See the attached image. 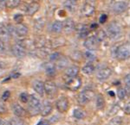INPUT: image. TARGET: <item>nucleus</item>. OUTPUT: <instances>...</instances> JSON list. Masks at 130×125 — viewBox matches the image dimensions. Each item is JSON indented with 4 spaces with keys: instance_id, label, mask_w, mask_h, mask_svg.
<instances>
[{
    "instance_id": "7",
    "label": "nucleus",
    "mask_w": 130,
    "mask_h": 125,
    "mask_svg": "<svg viewBox=\"0 0 130 125\" xmlns=\"http://www.w3.org/2000/svg\"><path fill=\"white\" fill-rule=\"evenodd\" d=\"M65 81H66V87L70 91H77L82 86V80L78 77H75Z\"/></svg>"
},
{
    "instance_id": "27",
    "label": "nucleus",
    "mask_w": 130,
    "mask_h": 125,
    "mask_svg": "<svg viewBox=\"0 0 130 125\" xmlns=\"http://www.w3.org/2000/svg\"><path fill=\"white\" fill-rule=\"evenodd\" d=\"M105 99H104L103 96L102 94H98L97 97H96V102H95V105L96 108L98 110H102L104 107H105Z\"/></svg>"
},
{
    "instance_id": "28",
    "label": "nucleus",
    "mask_w": 130,
    "mask_h": 125,
    "mask_svg": "<svg viewBox=\"0 0 130 125\" xmlns=\"http://www.w3.org/2000/svg\"><path fill=\"white\" fill-rule=\"evenodd\" d=\"M82 72L86 75H91L95 72V66H94V65H92L91 63H89L82 68Z\"/></svg>"
},
{
    "instance_id": "2",
    "label": "nucleus",
    "mask_w": 130,
    "mask_h": 125,
    "mask_svg": "<svg viewBox=\"0 0 130 125\" xmlns=\"http://www.w3.org/2000/svg\"><path fill=\"white\" fill-rule=\"evenodd\" d=\"M115 57L119 60H126L130 58V45H120L115 50Z\"/></svg>"
},
{
    "instance_id": "33",
    "label": "nucleus",
    "mask_w": 130,
    "mask_h": 125,
    "mask_svg": "<svg viewBox=\"0 0 130 125\" xmlns=\"http://www.w3.org/2000/svg\"><path fill=\"white\" fill-rule=\"evenodd\" d=\"M84 57L85 59L87 60H89V61H94L95 59H96V56L95 54H93L91 51H86L84 53Z\"/></svg>"
},
{
    "instance_id": "14",
    "label": "nucleus",
    "mask_w": 130,
    "mask_h": 125,
    "mask_svg": "<svg viewBox=\"0 0 130 125\" xmlns=\"http://www.w3.org/2000/svg\"><path fill=\"white\" fill-rule=\"evenodd\" d=\"M52 110H53V106H52L51 103L50 101H47V100L43 101L41 106V111H40L41 116H49L52 112Z\"/></svg>"
},
{
    "instance_id": "1",
    "label": "nucleus",
    "mask_w": 130,
    "mask_h": 125,
    "mask_svg": "<svg viewBox=\"0 0 130 125\" xmlns=\"http://www.w3.org/2000/svg\"><path fill=\"white\" fill-rule=\"evenodd\" d=\"M42 103L34 95H30L28 102V112L30 116H37L40 114Z\"/></svg>"
},
{
    "instance_id": "19",
    "label": "nucleus",
    "mask_w": 130,
    "mask_h": 125,
    "mask_svg": "<svg viewBox=\"0 0 130 125\" xmlns=\"http://www.w3.org/2000/svg\"><path fill=\"white\" fill-rule=\"evenodd\" d=\"M10 34L8 30L7 26L4 24H0V40L7 42L10 39Z\"/></svg>"
},
{
    "instance_id": "17",
    "label": "nucleus",
    "mask_w": 130,
    "mask_h": 125,
    "mask_svg": "<svg viewBox=\"0 0 130 125\" xmlns=\"http://www.w3.org/2000/svg\"><path fill=\"white\" fill-rule=\"evenodd\" d=\"M75 22L71 18H68L63 22V30L67 34H71L75 30Z\"/></svg>"
},
{
    "instance_id": "16",
    "label": "nucleus",
    "mask_w": 130,
    "mask_h": 125,
    "mask_svg": "<svg viewBox=\"0 0 130 125\" xmlns=\"http://www.w3.org/2000/svg\"><path fill=\"white\" fill-rule=\"evenodd\" d=\"M29 29L26 25L23 23H18L15 27V34L18 35V37H24L28 35Z\"/></svg>"
},
{
    "instance_id": "40",
    "label": "nucleus",
    "mask_w": 130,
    "mask_h": 125,
    "mask_svg": "<svg viewBox=\"0 0 130 125\" xmlns=\"http://www.w3.org/2000/svg\"><path fill=\"white\" fill-rule=\"evenodd\" d=\"M7 51V44L5 41H3L0 40V53L4 54Z\"/></svg>"
},
{
    "instance_id": "36",
    "label": "nucleus",
    "mask_w": 130,
    "mask_h": 125,
    "mask_svg": "<svg viewBox=\"0 0 130 125\" xmlns=\"http://www.w3.org/2000/svg\"><path fill=\"white\" fill-rule=\"evenodd\" d=\"M95 36H96V38L98 39V41H101L105 40V38L107 37V34H106L105 32H104L103 30H99L97 34H96Z\"/></svg>"
},
{
    "instance_id": "26",
    "label": "nucleus",
    "mask_w": 130,
    "mask_h": 125,
    "mask_svg": "<svg viewBox=\"0 0 130 125\" xmlns=\"http://www.w3.org/2000/svg\"><path fill=\"white\" fill-rule=\"evenodd\" d=\"M69 64V61H68V59L64 56H60V58L58 59L56 61V66L59 69H62V68H64V67H67Z\"/></svg>"
},
{
    "instance_id": "6",
    "label": "nucleus",
    "mask_w": 130,
    "mask_h": 125,
    "mask_svg": "<svg viewBox=\"0 0 130 125\" xmlns=\"http://www.w3.org/2000/svg\"><path fill=\"white\" fill-rule=\"evenodd\" d=\"M100 41H98V39L96 38L95 35H92V36L88 37L84 41V47L87 48L89 51H94L96 50L99 47Z\"/></svg>"
},
{
    "instance_id": "37",
    "label": "nucleus",
    "mask_w": 130,
    "mask_h": 125,
    "mask_svg": "<svg viewBox=\"0 0 130 125\" xmlns=\"http://www.w3.org/2000/svg\"><path fill=\"white\" fill-rule=\"evenodd\" d=\"M19 98H20L21 102L28 104L29 99H30V95H29L28 93H26V92H23V93H21V94H20Z\"/></svg>"
},
{
    "instance_id": "4",
    "label": "nucleus",
    "mask_w": 130,
    "mask_h": 125,
    "mask_svg": "<svg viewBox=\"0 0 130 125\" xmlns=\"http://www.w3.org/2000/svg\"><path fill=\"white\" fill-rule=\"evenodd\" d=\"M95 97V93L92 90H83L82 92L79 93L77 97V102L79 105H85L90 101H92Z\"/></svg>"
},
{
    "instance_id": "21",
    "label": "nucleus",
    "mask_w": 130,
    "mask_h": 125,
    "mask_svg": "<svg viewBox=\"0 0 130 125\" xmlns=\"http://www.w3.org/2000/svg\"><path fill=\"white\" fill-rule=\"evenodd\" d=\"M75 30L81 38L86 37L89 35V27L85 24H79L77 27H75Z\"/></svg>"
},
{
    "instance_id": "20",
    "label": "nucleus",
    "mask_w": 130,
    "mask_h": 125,
    "mask_svg": "<svg viewBox=\"0 0 130 125\" xmlns=\"http://www.w3.org/2000/svg\"><path fill=\"white\" fill-rule=\"evenodd\" d=\"M44 70H45V72L48 76H50V77H53L55 76L56 74V66L53 62H48V63L45 64L44 66Z\"/></svg>"
},
{
    "instance_id": "18",
    "label": "nucleus",
    "mask_w": 130,
    "mask_h": 125,
    "mask_svg": "<svg viewBox=\"0 0 130 125\" xmlns=\"http://www.w3.org/2000/svg\"><path fill=\"white\" fill-rule=\"evenodd\" d=\"M12 110H13L14 114L18 116V117H24L27 114V111L25 110V109L23 106H21L19 104H15L12 106Z\"/></svg>"
},
{
    "instance_id": "39",
    "label": "nucleus",
    "mask_w": 130,
    "mask_h": 125,
    "mask_svg": "<svg viewBox=\"0 0 130 125\" xmlns=\"http://www.w3.org/2000/svg\"><path fill=\"white\" fill-rule=\"evenodd\" d=\"M124 83H125V85H126V88L127 90L130 91V73L127 74L124 78Z\"/></svg>"
},
{
    "instance_id": "9",
    "label": "nucleus",
    "mask_w": 130,
    "mask_h": 125,
    "mask_svg": "<svg viewBox=\"0 0 130 125\" xmlns=\"http://www.w3.org/2000/svg\"><path fill=\"white\" fill-rule=\"evenodd\" d=\"M79 72V67L76 66H71L66 68V70L64 71L63 78L65 80H68L70 79L75 78L77 77V74Z\"/></svg>"
},
{
    "instance_id": "25",
    "label": "nucleus",
    "mask_w": 130,
    "mask_h": 125,
    "mask_svg": "<svg viewBox=\"0 0 130 125\" xmlns=\"http://www.w3.org/2000/svg\"><path fill=\"white\" fill-rule=\"evenodd\" d=\"M73 116L76 119H84L86 116H87V112L83 109H82V108H75L74 111H73Z\"/></svg>"
},
{
    "instance_id": "43",
    "label": "nucleus",
    "mask_w": 130,
    "mask_h": 125,
    "mask_svg": "<svg viewBox=\"0 0 130 125\" xmlns=\"http://www.w3.org/2000/svg\"><path fill=\"white\" fill-rule=\"evenodd\" d=\"M123 110H124V113L126 114V115H130V102L129 103H127V105L124 106Z\"/></svg>"
},
{
    "instance_id": "49",
    "label": "nucleus",
    "mask_w": 130,
    "mask_h": 125,
    "mask_svg": "<svg viewBox=\"0 0 130 125\" xmlns=\"http://www.w3.org/2000/svg\"><path fill=\"white\" fill-rule=\"evenodd\" d=\"M76 1H77V0H76Z\"/></svg>"
},
{
    "instance_id": "22",
    "label": "nucleus",
    "mask_w": 130,
    "mask_h": 125,
    "mask_svg": "<svg viewBox=\"0 0 130 125\" xmlns=\"http://www.w3.org/2000/svg\"><path fill=\"white\" fill-rule=\"evenodd\" d=\"M95 12V7L90 4H85L82 8V13L85 16H92Z\"/></svg>"
},
{
    "instance_id": "29",
    "label": "nucleus",
    "mask_w": 130,
    "mask_h": 125,
    "mask_svg": "<svg viewBox=\"0 0 130 125\" xmlns=\"http://www.w3.org/2000/svg\"><path fill=\"white\" fill-rule=\"evenodd\" d=\"M52 47H59L65 44V40L62 37H58V38H55L51 41L50 42Z\"/></svg>"
},
{
    "instance_id": "42",
    "label": "nucleus",
    "mask_w": 130,
    "mask_h": 125,
    "mask_svg": "<svg viewBox=\"0 0 130 125\" xmlns=\"http://www.w3.org/2000/svg\"><path fill=\"white\" fill-rule=\"evenodd\" d=\"M10 92L9 91H5V92L3 93V96H2V100L3 101H5L6 102L8 100V98L10 97Z\"/></svg>"
},
{
    "instance_id": "30",
    "label": "nucleus",
    "mask_w": 130,
    "mask_h": 125,
    "mask_svg": "<svg viewBox=\"0 0 130 125\" xmlns=\"http://www.w3.org/2000/svg\"><path fill=\"white\" fill-rule=\"evenodd\" d=\"M122 122H123L122 118L119 116H114L113 118H111V119L108 121V125H122Z\"/></svg>"
},
{
    "instance_id": "47",
    "label": "nucleus",
    "mask_w": 130,
    "mask_h": 125,
    "mask_svg": "<svg viewBox=\"0 0 130 125\" xmlns=\"http://www.w3.org/2000/svg\"><path fill=\"white\" fill-rule=\"evenodd\" d=\"M37 125H49V123H48L47 121L42 120V121H40V122H39Z\"/></svg>"
},
{
    "instance_id": "12",
    "label": "nucleus",
    "mask_w": 130,
    "mask_h": 125,
    "mask_svg": "<svg viewBox=\"0 0 130 125\" xmlns=\"http://www.w3.org/2000/svg\"><path fill=\"white\" fill-rule=\"evenodd\" d=\"M127 9V4L123 1L115 2L112 6V10L115 14H121Z\"/></svg>"
},
{
    "instance_id": "44",
    "label": "nucleus",
    "mask_w": 130,
    "mask_h": 125,
    "mask_svg": "<svg viewBox=\"0 0 130 125\" xmlns=\"http://www.w3.org/2000/svg\"><path fill=\"white\" fill-rule=\"evenodd\" d=\"M107 19H108V16L106 15V14H102V16H100V22L101 23H104V22H106Z\"/></svg>"
},
{
    "instance_id": "24",
    "label": "nucleus",
    "mask_w": 130,
    "mask_h": 125,
    "mask_svg": "<svg viewBox=\"0 0 130 125\" xmlns=\"http://www.w3.org/2000/svg\"><path fill=\"white\" fill-rule=\"evenodd\" d=\"M63 30V22L61 21H55L53 23L51 24V31L53 33H61Z\"/></svg>"
},
{
    "instance_id": "38",
    "label": "nucleus",
    "mask_w": 130,
    "mask_h": 125,
    "mask_svg": "<svg viewBox=\"0 0 130 125\" xmlns=\"http://www.w3.org/2000/svg\"><path fill=\"white\" fill-rule=\"evenodd\" d=\"M7 111V107H6L5 101H3L2 98H0V114H4Z\"/></svg>"
},
{
    "instance_id": "41",
    "label": "nucleus",
    "mask_w": 130,
    "mask_h": 125,
    "mask_svg": "<svg viewBox=\"0 0 130 125\" xmlns=\"http://www.w3.org/2000/svg\"><path fill=\"white\" fill-rule=\"evenodd\" d=\"M60 56L61 55L59 53H53V54H51V55H50V60H51V62H53V61H56L58 59L60 58Z\"/></svg>"
},
{
    "instance_id": "23",
    "label": "nucleus",
    "mask_w": 130,
    "mask_h": 125,
    "mask_svg": "<svg viewBox=\"0 0 130 125\" xmlns=\"http://www.w3.org/2000/svg\"><path fill=\"white\" fill-rule=\"evenodd\" d=\"M63 6L65 9L68 10L69 11L73 12L76 9L77 2H76V0H66L63 4Z\"/></svg>"
},
{
    "instance_id": "34",
    "label": "nucleus",
    "mask_w": 130,
    "mask_h": 125,
    "mask_svg": "<svg viewBox=\"0 0 130 125\" xmlns=\"http://www.w3.org/2000/svg\"><path fill=\"white\" fill-rule=\"evenodd\" d=\"M117 96H118L119 99L121 100H123L126 98V96H127V91H126V89L124 88H118V90H117Z\"/></svg>"
},
{
    "instance_id": "5",
    "label": "nucleus",
    "mask_w": 130,
    "mask_h": 125,
    "mask_svg": "<svg viewBox=\"0 0 130 125\" xmlns=\"http://www.w3.org/2000/svg\"><path fill=\"white\" fill-rule=\"evenodd\" d=\"M44 91L45 94L50 97H54L57 94V86L53 81L48 80L44 83Z\"/></svg>"
},
{
    "instance_id": "13",
    "label": "nucleus",
    "mask_w": 130,
    "mask_h": 125,
    "mask_svg": "<svg viewBox=\"0 0 130 125\" xmlns=\"http://www.w3.org/2000/svg\"><path fill=\"white\" fill-rule=\"evenodd\" d=\"M111 74H112V70L109 67H105L98 71L97 74H96V78L100 81H104L108 80L111 76Z\"/></svg>"
},
{
    "instance_id": "35",
    "label": "nucleus",
    "mask_w": 130,
    "mask_h": 125,
    "mask_svg": "<svg viewBox=\"0 0 130 125\" xmlns=\"http://www.w3.org/2000/svg\"><path fill=\"white\" fill-rule=\"evenodd\" d=\"M43 26H44V20L43 19V18H40V19L37 20L35 22V28L37 29V30H40L42 29L43 28Z\"/></svg>"
},
{
    "instance_id": "8",
    "label": "nucleus",
    "mask_w": 130,
    "mask_h": 125,
    "mask_svg": "<svg viewBox=\"0 0 130 125\" xmlns=\"http://www.w3.org/2000/svg\"><path fill=\"white\" fill-rule=\"evenodd\" d=\"M69 106H70L69 99L65 97H60V98L56 102V108L57 109L58 111L61 112V113L66 112L67 110H69Z\"/></svg>"
},
{
    "instance_id": "11",
    "label": "nucleus",
    "mask_w": 130,
    "mask_h": 125,
    "mask_svg": "<svg viewBox=\"0 0 130 125\" xmlns=\"http://www.w3.org/2000/svg\"><path fill=\"white\" fill-rule=\"evenodd\" d=\"M39 8H40V4L37 1H32L27 5L26 9H25V14L30 16L35 15L38 11Z\"/></svg>"
},
{
    "instance_id": "45",
    "label": "nucleus",
    "mask_w": 130,
    "mask_h": 125,
    "mask_svg": "<svg viewBox=\"0 0 130 125\" xmlns=\"http://www.w3.org/2000/svg\"><path fill=\"white\" fill-rule=\"evenodd\" d=\"M14 20H15V22H18V23H21V22L23 21V16L22 15H16L15 16V17H14Z\"/></svg>"
},
{
    "instance_id": "3",
    "label": "nucleus",
    "mask_w": 130,
    "mask_h": 125,
    "mask_svg": "<svg viewBox=\"0 0 130 125\" xmlns=\"http://www.w3.org/2000/svg\"><path fill=\"white\" fill-rule=\"evenodd\" d=\"M121 32H122V29L121 24L115 21L110 22L107 28V35H108L111 39L119 38L121 35Z\"/></svg>"
},
{
    "instance_id": "10",
    "label": "nucleus",
    "mask_w": 130,
    "mask_h": 125,
    "mask_svg": "<svg viewBox=\"0 0 130 125\" xmlns=\"http://www.w3.org/2000/svg\"><path fill=\"white\" fill-rule=\"evenodd\" d=\"M11 51L14 56H16L17 58H23L26 55V49H25V47L23 45H21L19 42L16 43L15 45L12 46Z\"/></svg>"
},
{
    "instance_id": "46",
    "label": "nucleus",
    "mask_w": 130,
    "mask_h": 125,
    "mask_svg": "<svg viewBox=\"0 0 130 125\" xmlns=\"http://www.w3.org/2000/svg\"><path fill=\"white\" fill-rule=\"evenodd\" d=\"M0 125H10V122L7 120L1 119L0 118Z\"/></svg>"
},
{
    "instance_id": "48",
    "label": "nucleus",
    "mask_w": 130,
    "mask_h": 125,
    "mask_svg": "<svg viewBox=\"0 0 130 125\" xmlns=\"http://www.w3.org/2000/svg\"><path fill=\"white\" fill-rule=\"evenodd\" d=\"M2 68H3V66H2V64H1V63H0V70H1V69H2Z\"/></svg>"
},
{
    "instance_id": "15",
    "label": "nucleus",
    "mask_w": 130,
    "mask_h": 125,
    "mask_svg": "<svg viewBox=\"0 0 130 125\" xmlns=\"http://www.w3.org/2000/svg\"><path fill=\"white\" fill-rule=\"evenodd\" d=\"M33 89L37 93L39 96L43 97L45 94V91H44V83L41 80H35L33 82Z\"/></svg>"
},
{
    "instance_id": "31",
    "label": "nucleus",
    "mask_w": 130,
    "mask_h": 125,
    "mask_svg": "<svg viewBox=\"0 0 130 125\" xmlns=\"http://www.w3.org/2000/svg\"><path fill=\"white\" fill-rule=\"evenodd\" d=\"M21 0H6L5 5L6 7L10 8V9H13V8L18 7L20 5Z\"/></svg>"
},
{
    "instance_id": "32",
    "label": "nucleus",
    "mask_w": 130,
    "mask_h": 125,
    "mask_svg": "<svg viewBox=\"0 0 130 125\" xmlns=\"http://www.w3.org/2000/svg\"><path fill=\"white\" fill-rule=\"evenodd\" d=\"M10 125H24V121L21 117H18V116L12 117L11 119H10Z\"/></svg>"
}]
</instances>
